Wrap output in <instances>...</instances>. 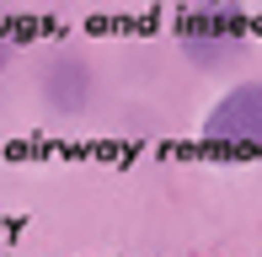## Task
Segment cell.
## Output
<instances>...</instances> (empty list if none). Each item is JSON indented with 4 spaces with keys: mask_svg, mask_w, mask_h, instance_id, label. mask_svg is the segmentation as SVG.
<instances>
[{
    "mask_svg": "<svg viewBox=\"0 0 262 257\" xmlns=\"http://www.w3.org/2000/svg\"><path fill=\"white\" fill-rule=\"evenodd\" d=\"M177 38H182V54L193 65L220 70V65H230V59L246 54V22H241V11H235L230 0H204V6H193L182 16Z\"/></svg>",
    "mask_w": 262,
    "mask_h": 257,
    "instance_id": "1",
    "label": "cell"
},
{
    "mask_svg": "<svg viewBox=\"0 0 262 257\" xmlns=\"http://www.w3.org/2000/svg\"><path fill=\"white\" fill-rule=\"evenodd\" d=\"M209 139H225V145H246V139H262V86H235L230 97H220L204 118Z\"/></svg>",
    "mask_w": 262,
    "mask_h": 257,
    "instance_id": "2",
    "label": "cell"
},
{
    "mask_svg": "<svg viewBox=\"0 0 262 257\" xmlns=\"http://www.w3.org/2000/svg\"><path fill=\"white\" fill-rule=\"evenodd\" d=\"M0 65H6V49H0Z\"/></svg>",
    "mask_w": 262,
    "mask_h": 257,
    "instance_id": "3",
    "label": "cell"
}]
</instances>
